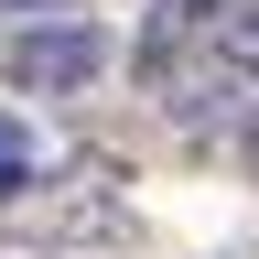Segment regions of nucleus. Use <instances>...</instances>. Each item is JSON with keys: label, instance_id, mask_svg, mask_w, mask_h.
Masks as SVG:
<instances>
[{"label": "nucleus", "instance_id": "f257e3e1", "mask_svg": "<svg viewBox=\"0 0 259 259\" xmlns=\"http://www.w3.org/2000/svg\"><path fill=\"white\" fill-rule=\"evenodd\" d=\"M162 97H173V119L194 130V141L227 130V119H259V0H227V22L194 44V65Z\"/></svg>", "mask_w": 259, "mask_h": 259}, {"label": "nucleus", "instance_id": "f03ea898", "mask_svg": "<svg viewBox=\"0 0 259 259\" xmlns=\"http://www.w3.org/2000/svg\"><path fill=\"white\" fill-rule=\"evenodd\" d=\"M108 65H119V44L97 22H76V11H44V22H22L11 44H0V76L22 97H87Z\"/></svg>", "mask_w": 259, "mask_h": 259}, {"label": "nucleus", "instance_id": "7ed1b4c3", "mask_svg": "<svg viewBox=\"0 0 259 259\" xmlns=\"http://www.w3.org/2000/svg\"><path fill=\"white\" fill-rule=\"evenodd\" d=\"M44 238H65V248L130 238V194H119L108 162H76V184H44Z\"/></svg>", "mask_w": 259, "mask_h": 259}, {"label": "nucleus", "instance_id": "20e7f679", "mask_svg": "<svg viewBox=\"0 0 259 259\" xmlns=\"http://www.w3.org/2000/svg\"><path fill=\"white\" fill-rule=\"evenodd\" d=\"M216 22H227V0H151V22L130 32V76H141V87H173Z\"/></svg>", "mask_w": 259, "mask_h": 259}, {"label": "nucleus", "instance_id": "39448f33", "mask_svg": "<svg viewBox=\"0 0 259 259\" xmlns=\"http://www.w3.org/2000/svg\"><path fill=\"white\" fill-rule=\"evenodd\" d=\"M22 184H44V141H32V130H22L11 108H0V205H11Z\"/></svg>", "mask_w": 259, "mask_h": 259}, {"label": "nucleus", "instance_id": "423d86ee", "mask_svg": "<svg viewBox=\"0 0 259 259\" xmlns=\"http://www.w3.org/2000/svg\"><path fill=\"white\" fill-rule=\"evenodd\" d=\"M0 11H22V22H44V11H87V0H0Z\"/></svg>", "mask_w": 259, "mask_h": 259}, {"label": "nucleus", "instance_id": "0eeeda50", "mask_svg": "<svg viewBox=\"0 0 259 259\" xmlns=\"http://www.w3.org/2000/svg\"><path fill=\"white\" fill-rule=\"evenodd\" d=\"M248 151H259V119H248Z\"/></svg>", "mask_w": 259, "mask_h": 259}]
</instances>
